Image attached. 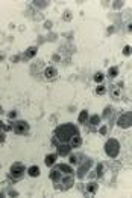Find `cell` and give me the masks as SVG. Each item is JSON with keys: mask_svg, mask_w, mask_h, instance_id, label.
<instances>
[{"mask_svg": "<svg viewBox=\"0 0 132 198\" xmlns=\"http://www.w3.org/2000/svg\"><path fill=\"white\" fill-rule=\"evenodd\" d=\"M103 79H105V75H103L102 72H97V73L94 75V81H96V82H99V84H100Z\"/></svg>", "mask_w": 132, "mask_h": 198, "instance_id": "cell-21", "label": "cell"}, {"mask_svg": "<svg viewBox=\"0 0 132 198\" xmlns=\"http://www.w3.org/2000/svg\"><path fill=\"white\" fill-rule=\"evenodd\" d=\"M122 88H123V84H122V82H119L117 85H114V88L111 90V96H112L114 99H119V98L122 96Z\"/></svg>", "mask_w": 132, "mask_h": 198, "instance_id": "cell-13", "label": "cell"}, {"mask_svg": "<svg viewBox=\"0 0 132 198\" xmlns=\"http://www.w3.org/2000/svg\"><path fill=\"white\" fill-rule=\"evenodd\" d=\"M100 116H97V115H94V116H91V118H88V123L91 125V126H97L99 123H100Z\"/></svg>", "mask_w": 132, "mask_h": 198, "instance_id": "cell-18", "label": "cell"}, {"mask_svg": "<svg viewBox=\"0 0 132 198\" xmlns=\"http://www.w3.org/2000/svg\"><path fill=\"white\" fill-rule=\"evenodd\" d=\"M37 52H38V47H35V46H31L26 52H24V58L26 60H31V58H34L35 55H37Z\"/></svg>", "mask_w": 132, "mask_h": 198, "instance_id": "cell-14", "label": "cell"}, {"mask_svg": "<svg viewBox=\"0 0 132 198\" xmlns=\"http://www.w3.org/2000/svg\"><path fill=\"white\" fill-rule=\"evenodd\" d=\"M50 26H52V21H46V28L50 29Z\"/></svg>", "mask_w": 132, "mask_h": 198, "instance_id": "cell-32", "label": "cell"}, {"mask_svg": "<svg viewBox=\"0 0 132 198\" xmlns=\"http://www.w3.org/2000/svg\"><path fill=\"white\" fill-rule=\"evenodd\" d=\"M26 171H28V169L24 168L23 163H14V165L11 166V169H9V177H11L12 180H20L21 177H24Z\"/></svg>", "mask_w": 132, "mask_h": 198, "instance_id": "cell-3", "label": "cell"}, {"mask_svg": "<svg viewBox=\"0 0 132 198\" xmlns=\"http://www.w3.org/2000/svg\"><path fill=\"white\" fill-rule=\"evenodd\" d=\"M108 75H109L111 78H116V76L119 75V67H109V70H108Z\"/></svg>", "mask_w": 132, "mask_h": 198, "instance_id": "cell-20", "label": "cell"}, {"mask_svg": "<svg viewBox=\"0 0 132 198\" xmlns=\"http://www.w3.org/2000/svg\"><path fill=\"white\" fill-rule=\"evenodd\" d=\"M68 145L72 146V149H73V148H81V145H82V137H81L79 134H76V136H73V137L70 139V142H68Z\"/></svg>", "mask_w": 132, "mask_h": 198, "instance_id": "cell-11", "label": "cell"}, {"mask_svg": "<svg viewBox=\"0 0 132 198\" xmlns=\"http://www.w3.org/2000/svg\"><path fill=\"white\" fill-rule=\"evenodd\" d=\"M88 111L87 110H82L81 111V115H79V118H78V120H79V123H87L88 122Z\"/></svg>", "mask_w": 132, "mask_h": 198, "instance_id": "cell-19", "label": "cell"}, {"mask_svg": "<svg viewBox=\"0 0 132 198\" xmlns=\"http://www.w3.org/2000/svg\"><path fill=\"white\" fill-rule=\"evenodd\" d=\"M96 93H97V95H105V93H106V87H105V85H97Z\"/></svg>", "mask_w": 132, "mask_h": 198, "instance_id": "cell-22", "label": "cell"}, {"mask_svg": "<svg viewBox=\"0 0 132 198\" xmlns=\"http://www.w3.org/2000/svg\"><path fill=\"white\" fill-rule=\"evenodd\" d=\"M0 130H2V131H8V130H12V126H6L5 122L0 120Z\"/></svg>", "mask_w": 132, "mask_h": 198, "instance_id": "cell-25", "label": "cell"}, {"mask_svg": "<svg viewBox=\"0 0 132 198\" xmlns=\"http://www.w3.org/2000/svg\"><path fill=\"white\" fill-rule=\"evenodd\" d=\"M100 133H102V134H106V126H102V128H100Z\"/></svg>", "mask_w": 132, "mask_h": 198, "instance_id": "cell-31", "label": "cell"}, {"mask_svg": "<svg viewBox=\"0 0 132 198\" xmlns=\"http://www.w3.org/2000/svg\"><path fill=\"white\" fill-rule=\"evenodd\" d=\"M102 169H103V166H102V165H99V166H97V175H99V177L102 175Z\"/></svg>", "mask_w": 132, "mask_h": 198, "instance_id": "cell-27", "label": "cell"}, {"mask_svg": "<svg viewBox=\"0 0 132 198\" xmlns=\"http://www.w3.org/2000/svg\"><path fill=\"white\" fill-rule=\"evenodd\" d=\"M0 197H3V194H2V192H0Z\"/></svg>", "mask_w": 132, "mask_h": 198, "instance_id": "cell-33", "label": "cell"}, {"mask_svg": "<svg viewBox=\"0 0 132 198\" xmlns=\"http://www.w3.org/2000/svg\"><path fill=\"white\" fill-rule=\"evenodd\" d=\"M61 178H62V172L58 169V166H56V168H53V169L50 171V180H52V181H55V183H58Z\"/></svg>", "mask_w": 132, "mask_h": 198, "instance_id": "cell-12", "label": "cell"}, {"mask_svg": "<svg viewBox=\"0 0 132 198\" xmlns=\"http://www.w3.org/2000/svg\"><path fill=\"white\" fill-rule=\"evenodd\" d=\"M58 183L62 184V186H61L62 191H67V189H70V188L75 184V177H73V174H65V177H62Z\"/></svg>", "mask_w": 132, "mask_h": 198, "instance_id": "cell-5", "label": "cell"}, {"mask_svg": "<svg viewBox=\"0 0 132 198\" xmlns=\"http://www.w3.org/2000/svg\"><path fill=\"white\" fill-rule=\"evenodd\" d=\"M111 115H112V107H106V108H105V111H103V118L108 119Z\"/></svg>", "mask_w": 132, "mask_h": 198, "instance_id": "cell-23", "label": "cell"}, {"mask_svg": "<svg viewBox=\"0 0 132 198\" xmlns=\"http://www.w3.org/2000/svg\"><path fill=\"white\" fill-rule=\"evenodd\" d=\"M5 142V133H0V143Z\"/></svg>", "mask_w": 132, "mask_h": 198, "instance_id": "cell-29", "label": "cell"}, {"mask_svg": "<svg viewBox=\"0 0 132 198\" xmlns=\"http://www.w3.org/2000/svg\"><path fill=\"white\" fill-rule=\"evenodd\" d=\"M76 134H79L76 125H73V123H62V125H59L55 130L53 139L58 140V143H68L70 139L73 136H76Z\"/></svg>", "mask_w": 132, "mask_h": 198, "instance_id": "cell-1", "label": "cell"}, {"mask_svg": "<svg viewBox=\"0 0 132 198\" xmlns=\"http://www.w3.org/2000/svg\"><path fill=\"white\" fill-rule=\"evenodd\" d=\"M12 130H14L15 134H20V136L28 134V133H29V123H28L26 120H17V122H14Z\"/></svg>", "mask_w": 132, "mask_h": 198, "instance_id": "cell-4", "label": "cell"}, {"mask_svg": "<svg viewBox=\"0 0 132 198\" xmlns=\"http://www.w3.org/2000/svg\"><path fill=\"white\" fill-rule=\"evenodd\" d=\"M90 166H91V160L88 158L87 161H85V163H84V165H82V166L78 169V177H79V178H84V177L87 175V172H88V169H90Z\"/></svg>", "mask_w": 132, "mask_h": 198, "instance_id": "cell-9", "label": "cell"}, {"mask_svg": "<svg viewBox=\"0 0 132 198\" xmlns=\"http://www.w3.org/2000/svg\"><path fill=\"white\" fill-rule=\"evenodd\" d=\"M105 153L109 157H117L119 153H120V143H119V140H116V139L106 140V143H105Z\"/></svg>", "mask_w": 132, "mask_h": 198, "instance_id": "cell-2", "label": "cell"}, {"mask_svg": "<svg viewBox=\"0 0 132 198\" xmlns=\"http://www.w3.org/2000/svg\"><path fill=\"white\" fill-rule=\"evenodd\" d=\"M65 20H70V11H65V15H64Z\"/></svg>", "mask_w": 132, "mask_h": 198, "instance_id": "cell-28", "label": "cell"}, {"mask_svg": "<svg viewBox=\"0 0 132 198\" xmlns=\"http://www.w3.org/2000/svg\"><path fill=\"white\" fill-rule=\"evenodd\" d=\"M78 156H76V154H72V156H70V163H72V165H78V161H79V160H78Z\"/></svg>", "mask_w": 132, "mask_h": 198, "instance_id": "cell-24", "label": "cell"}, {"mask_svg": "<svg viewBox=\"0 0 132 198\" xmlns=\"http://www.w3.org/2000/svg\"><path fill=\"white\" fill-rule=\"evenodd\" d=\"M56 151H58V156L64 157V156H68V154H70L72 146H70L68 143H59V145H58V148H56Z\"/></svg>", "mask_w": 132, "mask_h": 198, "instance_id": "cell-7", "label": "cell"}, {"mask_svg": "<svg viewBox=\"0 0 132 198\" xmlns=\"http://www.w3.org/2000/svg\"><path fill=\"white\" fill-rule=\"evenodd\" d=\"M26 172H28V174H29L31 177H34V178H35V177H40V174H41V171H40V168H38L37 165L31 166V168H29V169H28Z\"/></svg>", "mask_w": 132, "mask_h": 198, "instance_id": "cell-15", "label": "cell"}, {"mask_svg": "<svg viewBox=\"0 0 132 198\" xmlns=\"http://www.w3.org/2000/svg\"><path fill=\"white\" fill-rule=\"evenodd\" d=\"M15 116H17V113H15V111H11V113H9V119H14Z\"/></svg>", "mask_w": 132, "mask_h": 198, "instance_id": "cell-30", "label": "cell"}, {"mask_svg": "<svg viewBox=\"0 0 132 198\" xmlns=\"http://www.w3.org/2000/svg\"><path fill=\"white\" fill-rule=\"evenodd\" d=\"M123 53L128 56V55H131V46H125V49H123Z\"/></svg>", "mask_w": 132, "mask_h": 198, "instance_id": "cell-26", "label": "cell"}, {"mask_svg": "<svg viewBox=\"0 0 132 198\" xmlns=\"http://www.w3.org/2000/svg\"><path fill=\"white\" fill-rule=\"evenodd\" d=\"M56 154H47L46 158H44V163H46V166H53L55 165V161H56Z\"/></svg>", "mask_w": 132, "mask_h": 198, "instance_id": "cell-16", "label": "cell"}, {"mask_svg": "<svg viewBox=\"0 0 132 198\" xmlns=\"http://www.w3.org/2000/svg\"><path fill=\"white\" fill-rule=\"evenodd\" d=\"M58 169H59L62 174H73V168H72L70 165H65V163L58 165Z\"/></svg>", "mask_w": 132, "mask_h": 198, "instance_id": "cell-17", "label": "cell"}, {"mask_svg": "<svg viewBox=\"0 0 132 198\" xmlns=\"http://www.w3.org/2000/svg\"><path fill=\"white\" fill-rule=\"evenodd\" d=\"M56 75H58V70H56V67H46L44 69V78L46 79H53L56 78Z\"/></svg>", "mask_w": 132, "mask_h": 198, "instance_id": "cell-10", "label": "cell"}, {"mask_svg": "<svg viewBox=\"0 0 132 198\" xmlns=\"http://www.w3.org/2000/svg\"><path fill=\"white\" fill-rule=\"evenodd\" d=\"M132 123V119H131V113H125V115H122L119 120H117V125L120 126V128H129Z\"/></svg>", "mask_w": 132, "mask_h": 198, "instance_id": "cell-6", "label": "cell"}, {"mask_svg": "<svg viewBox=\"0 0 132 198\" xmlns=\"http://www.w3.org/2000/svg\"><path fill=\"white\" fill-rule=\"evenodd\" d=\"M97 189H99L97 183H94V181L88 183L87 188H85V195H88V197H93V195H96V194H97Z\"/></svg>", "mask_w": 132, "mask_h": 198, "instance_id": "cell-8", "label": "cell"}]
</instances>
